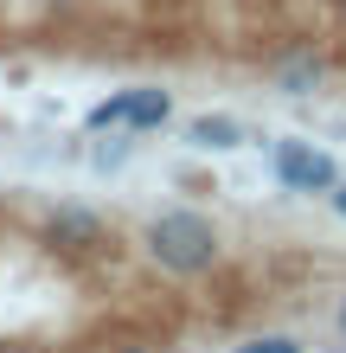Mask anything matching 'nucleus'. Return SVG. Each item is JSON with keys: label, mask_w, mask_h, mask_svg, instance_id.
<instances>
[{"label": "nucleus", "mask_w": 346, "mask_h": 353, "mask_svg": "<svg viewBox=\"0 0 346 353\" xmlns=\"http://www.w3.org/2000/svg\"><path fill=\"white\" fill-rule=\"evenodd\" d=\"M141 251L167 270V276H206V270L218 263V232H212V219H199V212H186V205H173V212L148 219Z\"/></svg>", "instance_id": "obj_1"}, {"label": "nucleus", "mask_w": 346, "mask_h": 353, "mask_svg": "<svg viewBox=\"0 0 346 353\" xmlns=\"http://www.w3.org/2000/svg\"><path fill=\"white\" fill-rule=\"evenodd\" d=\"M167 116H173V97H167V90H160V84H135V90L103 97V103L84 116V129H129V135H148V129H160Z\"/></svg>", "instance_id": "obj_2"}, {"label": "nucleus", "mask_w": 346, "mask_h": 353, "mask_svg": "<svg viewBox=\"0 0 346 353\" xmlns=\"http://www.w3.org/2000/svg\"><path fill=\"white\" fill-rule=\"evenodd\" d=\"M270 168H276V180L289 186V193H327V186L340 180V168L321 148H308V141H276Z\"/></svg>", "instance_id": "obj_3"}, {"label": "nucleus", "mask_w": 346, "mask_h": 353, "mask_svg": "<svg viewBox=\"0 0 346 353\" xmlns=\"http://www.w3.org/2000/svg\"><path fill=\"white\" fill-rule=\"evenodd\" d=\"M96 238H103V219H96L90 212V205H58V212L45 219V244H52V251H84V244H96Z\"/></svg>", "instance_id": "obj_4"}, {"label": "nucleus", "mask_w": 346, "mask_h": 353, "mask_svg": "<svg viewBox=\"0 0 346 353\" xmlns=\"http://www.w3.org/2000/svg\"><path fill=\"white\" fill-rule=\"evenodd\" d=\"M186 141H199V148H212V154H225V148H237L244 141V129L231 116H193L186 122Z\"/></svg>", "instance_id": "obj_5"}, {"label": "nucleus", "mask_w": 346, "mask_h": 353, "mask_svg": "<svg viewBox=\"0 0 346 353\" xmlns=\"http://www.w3.org/2000/svg\"><path fill=\"white\" fill-rule=\"evenodd\" d=\"M237 353H301V341L295 334H257V341H244Z\"/></svg>", "instance_id": "obj_6"}, {"label": "nucleus", "mask_w": 346, "mask_h": 353, "mask_svg": "<svg viewBox=\"0 0 346 353\" xmlns=\"http://www.w3.org/2000/svg\"><path fill=\"white\" fill-rule=\"evenodd\" d=\"M327 199H334V212L346 219V180H334V186H327Z\"/></svg>", "instance_id": "obj_7"}, {"label": "nucleus", "mask_w": 346, "mask_h": 353, "mask_svg": "<svg viewBox=\"0 0 346 353\" xmlns=\"http://www.w3.org/2000/svg\"><path fill=\"white\" fill-rule=\"evenodd\" d=\"M0 353H32V347H0Z\"/></svg>", "instance_id": "obj_8"}, {"label": "nucleus", "mask_w": 346, "mask_h": 353, "mask_svg": "<svg viewBox=\"0 0 346 353\" xmlns=\"http://www.w3.org/2000/svg\"><path fill=\"white\" fill-rule=\"evenodd\" d=\"M340 19H346V0H340Z\"/></svg>", "instance_id": "obj_9"}]
</instances>
